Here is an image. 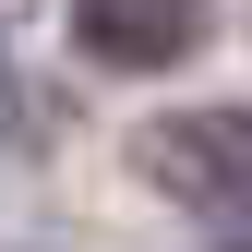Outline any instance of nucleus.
Listing matches in <instances>:
<instances>
[{
    "instance_id": "obj_1",
    "label": "nucleus",
    "mask_w": 252,
    "mask_h": 252,
    "mask_svg": "<svg viewBox=\"0 0 252 252\" xmlns=\"http://www.w3.org/2000/svg\"><path fill=\"white\" fill-rule=\"evenodd\" d=\"M144 180L204 228H252V108H180L144 132Z\"/></svg>"
},
{
    "instance_id": "obj_2",
    "label": "nucleus",
    "mask_w": 252,
    "mask_h": 252,
    "mask_svg": "<svg viewBox=\"0 0 252 252\" xmlns=\"http://www.w3.org/2000/svg\"><path fill=\"white\" fill-rule=\"evenodd\" d=\"M216 36V0H72V48L96 72H168Z\"/></svg>"
},
{
    "instance_id": "obj_3",
    "label": "nucleus",
    "mask_w": 252,
    "mask_h": 252,
    "mask_svg": "<svg viewBox=\"0 0 252 252\" xmlns=\"http://www.w3.org/2000/svg\"><path fill=\"white\" fill-rule=\"evenodd\" d=\"M228 252H252V228H240V240H228Z\"/></svg>"
}]
</instances>
